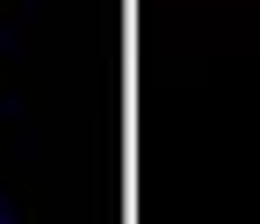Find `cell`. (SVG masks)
Segmentation results:
<instances>
[{
    "label": "cell",
    "instance_id": "1",
    "mask_svg": "<svg viewBox=\"0 0 260 224\" xmlns=\"http://www.w3.org/2000/svg\"><path fill=\"white\" fill-rule=\"evenodd\" d=\"M0 224H15V217H8V210H0Z\"/></svg>",
    "mask_w": 260,
    "mask_h": 224
}]
</instances>
